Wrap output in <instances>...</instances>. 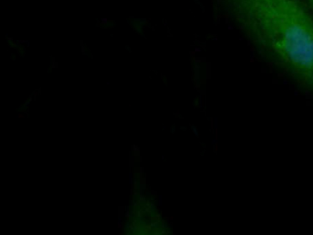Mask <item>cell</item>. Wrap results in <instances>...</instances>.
Listing matches in <instances>:
<instances>
[{"instance_id":"cell-1","label":"cell","mask_w":313,"mask_h":235,"mask_svg":"<svg viewBox=\"0 0 313 235\" xmlns=\"http://www.w3.org/2000/svg\"><path fill=\"white\" fill-rule=\"evenodd\" d=\"M264 61L313 96V12L306 0H222Z\"/></svg>"},{"instance_id":"cell-2","label":"cell","mask_w":313,"mask_h":235,"mask_svg":"<svg viewBox=\"0 0 313 235\" xmlns=\"http://www.w3.org/2000/svg\"><path fill=\"white\" fill-rule=\"evenodd\" d=\"M16 50H17V52H18V54H19V56H21V57L25 56V54H26V48H25L24 46L18 45Z\"/></svg>"},{"instance_id":"cell-3","label":"cell","mask_w":313,"mask_h":235,"mask_svg":"<svg viewBox=\"0 0 313 235\" xmlns=\"http://www.w3.org/2000/svg\"><path fill=\"white\" fill-rule=\"evenodd\" d=\"M307 1V3L309 4V8H311V10H312V12H313V0H306Z\"/></svg>"},{"instance_id":"cell-4","label":"cell","mask_w":313,"mask_h":235,"mask_svg":"<svg viewBox=\"0 0 313 235\" xmlns=\"http://www.w3.org/2000/svg\"><path fill=\"white\" fill-rule=\"evenodd\" d=\"M138 235H163V234H160V233H153V232H149V233H142V234H138Z\"/></svg>"},{"instance_id":"cell-5","label":"cell","mask_w":313,"mask_h":235,"mask_svg":"<svg viewBox=\"0 0 313 235\" xmlns=\"http://www.w3.org/2000/svg\"><path fill=\"white\" fill-rule=\"evenodd\" d=\"M10 59H11V61H16V56L14 53H10Z\"/></svg>"}]
</instances>
